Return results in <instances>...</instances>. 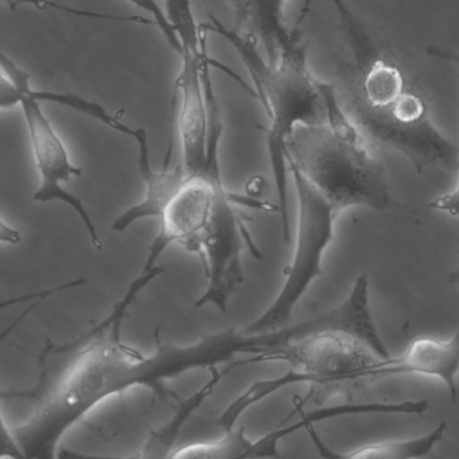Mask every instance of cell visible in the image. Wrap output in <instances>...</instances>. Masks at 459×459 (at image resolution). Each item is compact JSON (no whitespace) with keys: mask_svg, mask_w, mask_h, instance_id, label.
<instances>
[{"mask_svg":"<svg viewBox=\"0 0 459 459\" xmlns=\"http://www.w3.org/2000/svg\"><path fill=\"white\" fill-rule=\"evenodd\" d=\"M447 283L452 286H457L459 288V266L457 269L453 270L447 275Z\"/></svg>","mask_w":459,"mask_h":459,"instance_id":"obj_19","label":"cell"},{"mask_svg":"<svg viewBox=\"0 0 459 459\" xmlns=\"http://www.w3.org/2000/svg\"><path fill=\"white\" fill-rule=\"evenodd\" d=\"M446 429V423L442 422L430 433L417 438L367 444L351 452L332 449L316 430L315 425L305 426L302 430L307 431L316 453L323 459H422L430 455L437 445L441 444Z\"/></svg>","mask_w":459,"mask_h":459,"instance_id":"obj_11","label":"cell"},{"mask_svg":"<svg viewBox=\"0 0 459 459\" xmlns=\"http://www.w3.org/2000/svg\"><path fill=\"white\" fill-rule=\"evenodd\" d=\"M40 302L42 301L32 302V304L22 313L21 317L16 318L7 328L0 332V344L15 331L16 326H18ZM0 459H27L24 457L23 452H22L15 436H13V431H11L10 429L7 428V425H5L2 412H0Z\"/></svg>","mask_w":459,"mask_h":459,"instance_id":"obj_15","label":"cell"},{"mask_svg":"<svg viewBox=\"0 0 459 459\" xmlns=\"http://www.w3.org/2000/svg\"><path fill=\"white\" fill-rule=\"evenodd\" d=\"M234 13L237 27L255 40L270 62L307 51L301 30L286 23L288 0H223Z\"/></svg>","mask_w":459,"mask_h":459,"instance_id":"obj_8","label":"cell"},{"mask_svg":"<svg viewBox=\"0 0 459 459\" xmlns=\"http://www.w3.org/2000/svg\"><path fill=\"white\" fill-rule=\"evenodd\" d=\"M428 53L429 56H434V58L453 62V64L458 65L459 66V53H457V51L431 46V48H428ZM429 207L434 210V212H445V214L450 215V217L459 218V178L455 190L434 199V201L429 204Z\"/></svg>","mask_w":459,"mask_h":459,"instance_id":"obj_16","label":"cell"},{"mask_svg":"<svg viewBox=\"0 0 459 459\" xmlns=\"http://www.w3.org/2000/svg\"><path fill=\"white\" fill-rule=\"evenodd\" d=\"M391 356L375 324L369 278L363 273L340 304L317 315L301 368L253 383L226 406L217 425L223 433L232 430L248 410L290 385L344 388L377 382Z\"/></svg>","mask_w":459,"mask_h":459,"instance_id":"obj_4","label":"cell"},{"mask_svg":"<svg viewBox=\"0 0 459 459\" xmlns=\"http://www.w3.org/2000/svg\"><path fill=\"white\" fill-rule=\"evenodd\" d=\"M22 242V234L18 229L8 225L0 218V243L2 245L16 246Z\"/></svg>","mask_w":459,"mask_h":459,"instance_id":"obj_18","label":"cell"},{"mask_svg":"<svg viewBox=\"0 0 459 459\" xmlns=\"http://www.w3.org/2000/svg\"><path fill=\"white\" fill-rule=\"evenodd\" d=\"M175 29L182 43V66L175 82L180 164L188 171H195L206 164L209 156L210 115L204 70L212 58L207 53V34L196 23L193 11L185 13Z\"/></svg>","mask_w":459,"mask_h":459,"instance_id":"obj_7","label":"cell"},{"mask_svg":"<svg viewBox=\"0 0 459 459\" xmlns=\"http://www.w3.org/2000/svg\"><path fill=\"white\" fill-rule=\"evenodd\" d=\"M210 115V148L206 164L188 171L182 164L169 169H153L150 142L145 129L134 137L137 163L144 185L142 201L121 212L112 229L126 231L143 220H155L158 234L153 238L142 270H152L164 251L182 246L201 259L206 275V289L196 307H214L226 312L232 294L243 281V250L262 258L240 207L264 209L255 199L232 194L221 172V140L223 123L212 82H207Z\"/></svg>","mask_w":459,"mask_h":459,"instance_id":"obj_1","label":"cell"},{"mask_svg":"<svg viewBox=\"0 0 459 459\" xmlns=\"http://www.w3.org/2000/svg\"><path fill=\"white\" fill-rule=\"evenodd\" d=\"M169 459H264V455L258 439L248 437L245 428H234L222 438L177 447Z\"/></svg>","mask_w":459,"mask_h":459,"instance_id":"obj_13","label":"cell"},{"mask_svg":"<svg viewBox=\"0 0 459 459\" xmlns=\"http://www.w3.org/2000/svg\"><path fill=\"white\" fill-rule=\"evenodd\" d=\"M0 67L21 91V105L32 158L37 167L39 185L34 193L35 202L51 204L61 202L69 206L80 218L91 238V245L101 250L102 240L83 202L74 194L65 190L64 186L74 178H81L82 169L70 160L64 140L56 134L53 123L42 109V102L56 104L59 93L56 91H35L30 83V74L19 66L11 56L0 48Z\"/></svg>","mask_w":459,"mask_h":459,"instance_id":"obj_6","label":"cell"},{"mask_svg":"<svg viewBox=\"0 0 459 459\" xmlns=\"http://www.w3.org/2000/svg\"><path fill=\"white\" fill-rule=\"evenodd\" d=\"M139 296V289L129 286L107 318L75 342L77 351L65 377L70 396L85 411L128 391L156 387L201 369L210 372L221 364L280 363L290 342L289 326L256 333L229 326L186 344L164 342L156 336L155 350L143 352L121 336Z\"/></svg>","mask_w":459,"mask_h":459,"instance_id":"obj_3","label":"cell"},{"mask_svg":"<svg viewBox=\"0 0 459 459\" xmlns=\"http://www.w3.org/2000/svg\"><path fill=\"white\" fill-rule=\"evenodd\" d=\"M398 375H422L441 380L453 401H457L459 329L447 340L417 337L401 355L387 359L380 369V379Z\"/></svg>","mask_w":459,"mask_h":459,"instance_id":"obj_9","label":"cell"},{"mask_svg":"<svg viewBox=\"0 0 459 459\" xmlns=\"http://www.w3.org/2000/svg\"><path fill=\"white\" fill-rule=\"evenodd\" d=\"M430 409V403L426 399L420 401H406L401 403H353L339 404V406L321 407L313 411L304 412L299 406V420L290 426L275 429L270 433L264 434V438L270 446L280 450L281 441L288 438L291 434L302 430L307 425H318L333 418L348 417V415L363 414H403L420 415L426 414Z\"/></svg>","mask_w":459,"mask_h":459,"instance_id":"obj_12","label":"cell"},{"mask_svg":"<svg viewBox=\"0 0 459 459\" xmlns=\"http://www.w3.org/2000/svg\"><path fill=\"white\" fill-rule=\"evenodd\" d=\"M225 372L215 368L210 371V377L190 398L185 399L178 406L177 411L160 428L150 434L142 449L129 457H109V455H82V453L59 450L58 459H169L177 449V441L186 423L201 409L202 404L212 395L215 387L220 385Z\"/></svg>","mask_w":459,"mask_h":459,"instance_id":"obj_10","label":"cell"},{"mask_svg":"<svg viewBox=\"0 0 459 459\" xmlns=\"http://www.w3.org/2000/svg\"><path fill=\"white\" fill-rule=\"evenodd\" d=\"M126 2L134 5V7L140 8V10L145 11V13L151 16V22H152L153 26L160 30L161 35H163L167 43L177 51L178 56H180V53H182V43H180L179 35H178L174 26L169 23V16H167L164 8L161 7L156 0H126ZM26 3H29V4L31 3V4L39 5V7H43V5H53L56 10L69 11L66 10V7L54 4V3L53 4L48 2L45 3L43 0L42 2H40V0H0V4L10 5V7L13 8L18 4H26ZM70 13H72V11H70Z\"/></svg>","mask_w":459,"mask_h":459,"instance_id":"obj_14","label":"cell"},{"mask_svg":"<svg viewBox=\"0 0 459 459\" xmlns=\"http://www.w3.org/2000/svg\"><path fill=\"white\" fill-rule=\"evenodd\" d=\"M285 163L296 193L293 255L272 304L245 326L253 333L290 324L299 302L323 275L324 256L345 210L385 212L393 202L385 167L340 104L329 107L323 123L291 132Z\"/></svg>","mask_w":459,"mask_h":459,"instance_id":"obj_2","label":"cell"},{"mask_svg":"<svg viewBox=\"0 0 459 459\" xmlns=\"http://www.w3.org/2000/svg\"><path fill=\"white\" fill-rule=\"evenodd\" d=\"M21 105V91L0 67V110H10Z\"/></svg>","mask_w":459,"mask_h":459,"instance_id":"obj_17","label":"cell"},{"mask_svg":"<svg viewBox=\"0 0 459 459\" xmlns=\"http://www.w3.org/2000/svg\"><path fill=\"white\" fill-rule=\"evenodd\" d=\"M201 29L206 34L220 35L234 48L250 75L253 96L259 100L266 113L267 152L277 190L278 212L283 240L290 243L285 143L297 126L325 120L328 113L326 82L317 80L310 72L307 51L270 62L255 40L235 27L221 23L215 16H212L210 23L201 24Z\"/></svg>","mask_w":459,"mask_h":459,"instance_id":"obj_5","label":"cell"}]
</instances>
